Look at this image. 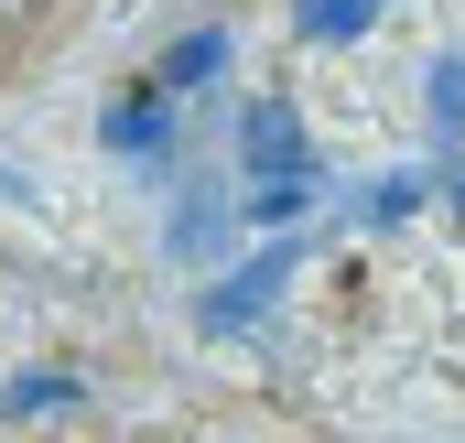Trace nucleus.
<instances>
[{"instance_id":"obj_1","label":"nucleus","mask_w":465,"mask_h":443,"mask_svg":"<svg viewBox=\"0 0 465 443\" xmlns=\"http://www.w3.org/2000/svg\"><path fill=\"white\" fill-rule=\"evenodd\" d=\"M238 184H249V195H260V184H314L303 130H292V109H282V98H260V109H249V130H238Z\"/></svg>"},{"instance_id":"obj_2","label":"nucleus","mask_w":465,"mask_h":443,"mask_svg":"<svg viewBox=\"0 0 465 443\" xmlns=\"http://www.w3.org/2000/svg\"><path fill=\"white\" fill-rule=\"evenodd\" d=\"M282 271H292V249H260V260H238V281L206 292V325H249L271 292H282Z\"/></svg>"},{"instance_id":"obj_3","label":"nucleus","mask_w":465,"mask_h":443,"mask_svg":"<svg viewBox=\"0 0 465 443\" xmlns=\"http://www.w3.org/2000/svg\"><path fill=\"white\" fill-rule=\"evenodd\" d=\"M368 22H379V0H303V11H292L303 44H357Z\"/></svg>"},{"instance_id":"obj_4","label":"nucleus","mask_w":465,"mask_h":443,"mask_svg":"<svg viewBox=\"0 0 465 443\" xmlns=\"http://www.w3.org/2000/svg\"><path fill=\"white\" fill-rule=\"evenodd\" d=\"M217 65H228V33H184V44L163 54V87H206Z\"/></svg>"},{"instance_id":"obj_5","label":"nucleus","mask_w":465,"mask_h":443,"mask_svg":"<svg viewBox=\"0 0 465 443\" xmlns=\"http://www.w3.org/2000/svg\"><path fill=\"white\" fill-rule=\"evenodd\" d=\"M433 130H444V141L465 130V44L444 54V65H433Z\"/></svg>"},{"instance_id":"obj_6","label":"nucleus","mask_w":465,"mask_h":443,"mask_svg":"<svg viewBox=\"0 0 465 443\" xmlns=\"http://www.w3.org/2000/svg\"><path fill=\"white\" fill-rule=\"evenodd\" d=\"M422 195H433V173H390V184H379V195H368V217H411V206H422Z\"/></svg>"},{"instance_id":"obj_7","label":"nucleus","mask_w":465,"mask_h":443,"mask_svg":"<svg viewBox=\"0 0 465 443\" xmlns=\"http://www.w3.org/2000/svg\"><path fill=\"white\" fill-rule=\"evenodd\" d=\"M455 206H465V173H455Z\"/></svg>"}]
</instances>
